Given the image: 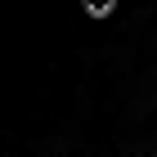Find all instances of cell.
I'll use <instances>...</instances> for the list:
<instances>
[{
	"label": "cell",
	"instance_id": "obj_1",
	"mask_svg": "<svg viewBox=\"0 0 157 157\" xmlns=\"http://www.w3.org/2000/svg\"><path fill=\"white\" fill-rule=\"evenodd\" d=\"M85 5V13H94V18H108L112 13V0H81Z\"/></svg>",
	"mask_w": 157,
	"mask_h": 157
}]
</instances>
